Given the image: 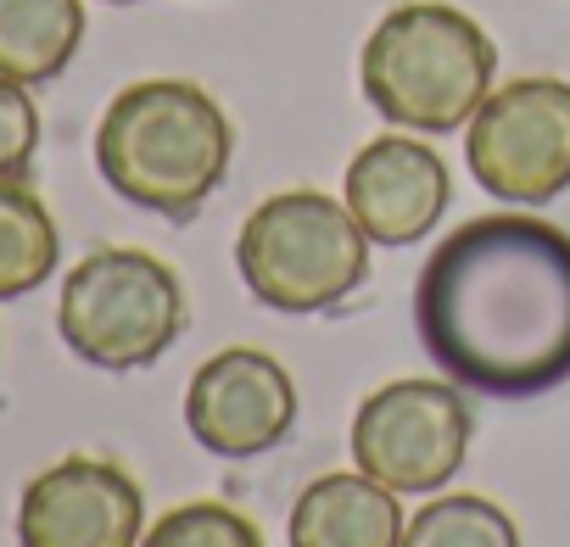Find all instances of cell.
<instances>
[{"instance_id":"6da1fadb","label":"cell","mask_w":570,"mask_h":547,"mask_svg":"<svg viewBox=\"0 0 570 547\" xmlns=\"http://www.w3.org/2000/svg\"><path fill=\"white\" fill-rule=\"evenodd\" d=\"M431 364L481 397H542L570 380V235L537 212H487L442 235L414 280Z\"/></svg>"},{"instance_id":"7a4b0ae2","label":"cell","mask_w":570,"mask_h":547,"mask_svg":"<svg viewBox=\"0 0 570 547\" xmlns=\"http://www.w3.org/2000/svg\"><path fill=\"white\" fill-rule=\"evenodd\" d=\"M235 129L190 79H140L118 90L96 123L101 179L140 212L190 218L229 173Z\"/></svg>"},{"instance_id":"3957f363","label":"cell","mask_w":570,"mask_h":547,"mask_svg":"<svg viewBox=\"0 0 570 547\" xmlns=\"http://www.w3.org/2000/svg\"><path fill=\"white\" fill-rule=\"evenodd\" d=\"M498 46L492 34L442 0H409L386 12L375 34L364 40V96L370 107L414 135H453L475 118V107L492 96Z\"/></svg>"},{"instance_id":"277c9868","label":"cell","mask_w":570,"mask_h":547,"mask_svg":"<svg viewBox=\"0 0 570 547\" xmlns=\"http://www.w3.org/2000/svg\"><path fill=\"white\" fill-rule=\"evenodd\" d=\"M235 268L263 308L325 314L364 286L370 235L325 190H279L240 223Z\"/></svg>"},{"instance_id":"5b68a950","label":"cell","mask_w":570,"mask_h":547,"mask_svg":"<svg viewBox=\"0 0 570 547\" xmlns=\"http://www.w3.org/2000/svg\"><path fill=\"white\" fill-rule=\"evenodd\" d=\"M57 330L62 347L90 369H146L185 330V286L163 257L140 246H101L68 268Z\"/></svg>"},{"instance_id":"8992f818","label":"cell","mask_w":570,"mask_h":547,"mask_svg":"<svg viewBox=\"0 0 570 547\" xmlns=\"http://www.w3.org/2000/svg\"><path fill=\"white\" fill-rule=\"evenodd\" d=\"M464 162L475 185L509 207H548L570 190V84L509 79L464 123Z\"/></svg>"},{"instance_id":"52a82bcc","label":"cell","mask_w":570,"mask_h":547,"mask_svg":"<svg viewBox=\"0 0 570 547\" xmlns=\"http://www.w3.org/2000/svg\"><path fill=\"white\" fill-rule=\"evenodd\" d=\"M470 402L459 380H392L370 391L353 414V464L386 491H436L459 475L470 452Z\"/></svg>"},{"instance_id":"ba28073f","label":"cell","mask_w":570,"mask_h":547,"mask_svg":"<svg viewBox=\"0 0 570 547\" xmlns=\"http://www.w3.org/2000/svg\"><path fill=\"white\" fill-rule=\"evenodd\" d=\"M146 497L129 469L73 452L18 497V547H140Z\"/></svg>"},{"instance_id":"9c48e42d","label":"cell","mask_w":570,"mask_h":547,"mask_svg":"<svg viewBox=\"0 0 570 547\" xmlns=\"http://www.w3.org/2000/svg\"><path fill=\"white\" fill-rule=\"evenodd\" d=\"M185 425L218 458L268 452L297 425V386L263 347H224L190 375Z\"/></svg>"},{"instance_id":"30bf717a","label":"cell","mask_w":570,"mask_h":547,"mask_svg":"<svg viewBox=\"0 0 570 547\" xmlns=\"http://www.w3.org/2000/svg\"><path fill=\"white\" fill-rule=\"evenodd\" d=\"M453 196L442 151L409 135H381L347 162V212L375 246H414L442 223Z\"/></svg>"},{"instance_id":"8fae6325","label":"cell","mask_w":570,"mask_h":547,"mask_svg":"<svg viewBox=\"0 0 570 547\" xmlns=\"http://www.w3.org/2000/svg\"><path fill=\"white\" fill-rule=\"evenodd\" d=\"M397 491L358 475H320L292 508V547H403Z\"/></svg>"},{"instance_id":"7c38bea8","label":"cell","mask_w":570,"mask_h":547,"mask_svg":"<svg viewBox=\"0 0 570 547\" xmlns=\"http://www.w3.org/2000/svg\"><path fill=\"white\" fill-rule=\"evenodd\" d=\"M85 46V0H0V79L51 84Z\"/></svg>"},{"instance_id":"4fadbf2b","label":"cell","mask_w":570,"mask_h":547,"mask_svg":"<svg viewBox=\"0 0 570 547\" xmlns=\"http://www.w3.org/2000/svg\"><path fill=\"white\" fill-rule=\"evenodd\" d=\"M62 262V235L51 207L23 185L0 179V302H18L40 291Z\"/></svg>"},{"instance_id":"5bb4252c","label":"cell","mask_w":570,"mask_h":547,"mask_svg":"<svg viewBox=\"0 0 570 547\" xmlns=\"http://www.w3.org/2000/svg\"><path fill=\"white\" fill-rule=\"evenodd\" d=\"M403 547H520V530L498 503L475 491H453L425 503L403 525Z\"/></svg>"},{"instance_id":"9a60e30c","label":"cell","mask_w":570,"mask_h":547,"mask_svg":"<svg viewBox=\"0 0 570 547\" xmlns=\"http://www.w3.org/2000/svg\"><path fill=\"white\" fill-rule=\"evenodd\" d=\"M140 547H263V536L229 503H179L157 525H146Z\"/></svg>"},{"instance_id":"2e32d148","label":"cell","mask_w":570,"mask_h":547,"mask_svg":"<svg viewBox=\"0 0 570 547\" xmlns=\"http://www.w3.org/2000/svg\"><path fill=\"white\" fill-rule=\"evenodd\" d=\"M35 151H40V107L29 84L0 79V179H29Z\"/></svg>"},{"instance_id":"e0dca14e","label":"cell","mask_w":570,"mask_h":547,"mask_svg":"<svg viewBox=\"0 0 570 547\" xmlns=\"http://www.w3.org/2000/svg\"><path fill=\"white\" fill-rule=\"evenodd\" d=\"M112 7H135V0H112Z\"/></svg>"}]
</instances>
